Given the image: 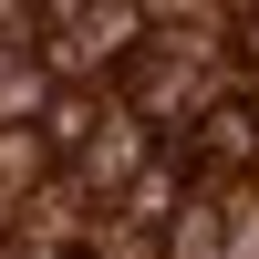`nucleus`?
<instances>
[{"label": "nucleus", "mask_w": 259, "mask_h": 259, "mask_svg": "<svg viewBox=\"0 0 259 259\" xmlns=\"http://www.w3.org/2000/svg\"><path fill=\"white\" fill-rule=\"evenodd\" d=\"M239 52L259 62V0H239Z\"/></svg>", "instance_id": "20e7f679"}, {"label": "nucleus", "mask_w": 259, "mask_h": 259, "mask_svg": "<svg viewBox=\"0 0 259 259\" xmlns=\"http://www.w3.org/2000/svg\"><path fill=\"white\" fill-rule=\"evenodd\" d=\"M52 83H41V52H0V124H41Z\"/></svg>", "instance_id": "f03ea898"}, {"label": "nucleus", "mask_w": 259, "mask_h": 259, "mask_svg": "<svg viewBox=\"0 0 259 259\" xmlns=\"http://www.w3.org/2000/svg\"><path fill=\"white\" fill-rule=\"evenodd\" d=\"M41 166H52V145H41V124H0V197H31Z\"/></svg>", "instance_id": "7ed1b4c3"}, {"label": "nucleus", "mask_w": 259, "mask_h": 259, "mask_svg": "<svg viewBox=\"0 0 259 259\" xmlns=\"http://www.w3.org/2000/svg\"><path fill=\"white\" fill-rule=\"evenodd\" d=\"M104 104H114L104 83H73V94H52V104H41V145H52V156H73V145L104 124Z\"/></svg>", "instance_id": "f257e3e1"}]
</instances>
